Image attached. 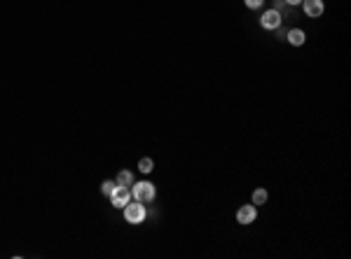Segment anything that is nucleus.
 Here are the masks:
<instances>
[{
	"instance_id": "nucleus-1",
	"label": "nucleus",
	"mask_w": 351,
	"mask_h": 259,
	"mask_svg": "<svg viewBox=\"0 0 351 259\" xmlns=\"http://www.w3.org/2000/svg\"><path fill=\"white\" fill-rule=\"evenodd\" d=\"M145 206L141 201H129L127 206H124V220H127L129 224H141L145 220Z\"/></svg>"
},
{
	"instance_id": "nucleus-2",
	"label": "nucleus",
	"mask_w": 351,
	"mask_h": 259,
	"mask_svg": "<svg viewBox=\"0 0 351 259\" xmlns=\"http://www.w3.org/2000/svg\"><path fill=\"white\" fill-rule=\"evenodd\" d=\"M154 185L152 182H136L131 189V196H133V201H141V203H150L154 201Z\"/></svg>"
},
{
	"instance_id": "nucleus-3",
	"label": "nucleus",
	"mask_w": 351,
	"mask_h": 259,
	"mask_svg": "<svg viewBox=\"0 0 351 259\" xmlns=\"http://www.w3.org/2000/svg\"><path fill=\"white\" fill-rule=\"evenodd\" d=\"M281 12L279 10H267L265 14L260 16V26L262 28H267V31H277L279 26H281Z\"/></svg>"
},
{
	"instance_id": "nucleus-4",
	"label": "nucleus",
	"mask_w": 351,
	"mask_h": 259,
	"mask_svg": "<svg viewBox=\"0 0 351 259\" xmlns=\"http://www.w3.org/2000/svg\"><path fill=\"white\" fill-rule=\"evenodd\" d=\"M129 201H131V189H129V187H117V189L110 194L112 208H124Z\"/></svg>"
},
{
	"instance_id": "nucleus-5",
	"label": "nucleus",
	"mask_w": 351,
	"mask_h": 259,
	"mask_svg": "<svg viewBox=\"0 0 351 259\" xmlns=\"http://www.w3.org/2000/svg\"><path fill=\"white\" fill-rule=\"evenodd\" d=\"M256 217H258V208L250 203V206H241L239 208V212H237V222L239 224H253L256 222Z\"/></svg>"
},
{
	"instance_id": "nucleus-6",
	"label": "nucleus",
	"mask_w": 351,
	"mask_h": 259,
	"mask_svg": "<svg viewBox=\"0 0 351 259\" xmlns=\"http://www.w3.org/2000/svg\"><path fill=\"white\" fill-rule=\"evenodd\" d=\"M302 10L307 16H311V19H319L321 14H323V0H302Z\"/></svg>"
},
{
	"instance_id": "nucleus-7",
	"label": "nucleus",
	"mask_w": 351,
	"mask_h": 259,
	"mask_svg": "<svg viewBox=\"0 0 351 259\" xmlns=\"http://www.w3.org/2000/svg\"><path fill=\"white\" fill-rule=\"evenodd\" d=\"M304 40H307V35H304V31H300V28H292V31L288 33V42L295 45V47L304 45Z\"/></svg>"
},
{
	"instance_id": "nucleus-8",
	"label": "nucleus",
	"mask_w": 351,
	"mask_h": 259,
	"mask_svg": "<svg viewBox=\"0 0 351 259\" xmlns=\"http://www.w3.org/2000/svg\"><path fill=\"white\" fill-rule=\"evenodd\" d=\"M117 187H131L133 185V175H131V170H120L117 173Z\"/></svg>"
},
{
	"instance_id": "nucleus-9",
	"label": "nucleus",
	"mask_w": 351,
	"mask_h": 259,
	"mask_svg": "<svg viewBox=\"0 0 351 259\" xmlns=\"http://www.w3.org/2000/svg\"><path fill=\"white\" fill-rule=\"evenodd\" d=\"M265 201H267V191L265 189L253 191V206H265Z\"/></svg>"
},
{
	"instance_id": "nucleus-10",
	"label": "nucleus",
	"mask_w": 351,
	"mask_h": 259,
	"mask_svg": "<svg viewBox=\"0 0 351 259\" xmlns=\"http://www.w3.org/2000/svg\"><path fill=\"white\" fill-rule=\"evenodd\" d=\"M152 168H154L152 159H141V161H139V170H141V173H152Z\"/></svg>"
},
{
	"instance_id": "nucleus-11",
	"label": "nucleus",
	"mask_w": 351,
	"mask_h": 259,
	"mask_svg": "<svg viewBox=\"0 0 351 259\" xmlns=\"http://www.w3.org/2000/svg\"><path fill=\"white\" fill-rule=\"evenodd\" d=\"M115 189H117V182H112V180H106V182H103V187H101V191L106 196H110Z\"/></svg>"
},
{
	"instance_id": "nucleus-12",
	"label": "nucleus",
	"mask_w": 351,
	"mask_h": 259,
	"mask_svg": "<svg viewBox=\"0 0 351 259\" xmlns=\"http://www.w3.org/2000/svg\"><path fill=\"white\" fill-rule=\"evenodd\" d=\"M262 3H265V0H246V7H250V10H258V7H262Z\"/></svg>"
},
{
	"instance_id": "nucleus-13",
	"label": "nucleus",
	"mask_w": 351,
	"mask_h": 259,
	"mask_svg": "<svg viewBox=\"0 0 351 259\" xmlns=\"http://www.w3.org/2000/svg\"><path fill=\"white\" fill-rule=\"evenodd\" d=\"M283 3H288V5H300L302 0H283Z\"/></svg>"
}]
</instances>
